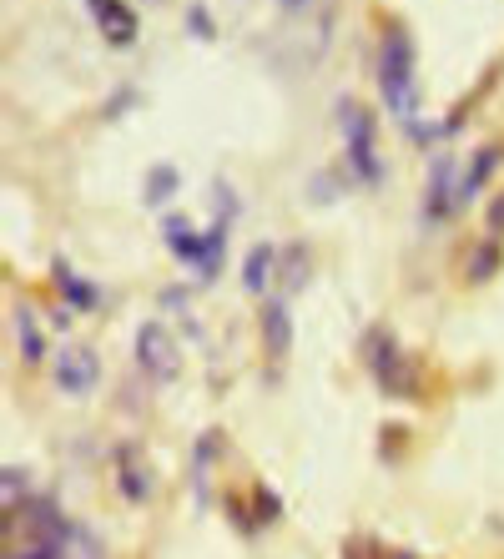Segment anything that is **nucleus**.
Here are the masks:
<instances>
[{"label": "nucleus", "instance_id": "f257e3e1", "mask_svg": "<svg viewBox=\"0 0 504 559\" xmlns=\"http://www.w3.org/2000/svg\"><path fill=\"white\" fill-rule=\"evenodd\" d=\"M378 91H384V101L404 116V126L419 121V91H414V36L394 21L384 31V41H378Z\"/></svg>", "mask_w": 504, "mask_h": 559}, {"label": "nucleus", "instance_id": "f03ea898", "mask_svg": "<svg viewBox=\"0 0 504 559\" xmlns=\"http://www.w3.org/2000/svg\"><path fill=\"white\" fill-rule=\"evenodd\" d=\"M338 131H343V142H348L353 172H358L363 182H378V177H384V167H378V152H373V116H368L353 96L338 101Z\"/></svg>", "mask_w": 504, "mask_h": 559}, {"label": "nucleus", "instance_id": "7ed1b4c3", "mask_svg": "<svg viewBox=\"0 0 504 559\" xmlns=\"http://www.w3.org/2000/svg\"><path fill=\"white\" fill-rule=\"evenodd\" d=\"M137 363H142V373L152 383H167L177 373V343H172L167 323H142V333H137Z\"/></svg>", "mask_w": 504, "mask_h": 559}, {"label": "nucleus", "instance_id": "20e7f679", "mask_svg": "<svg viewBox=\"0 0 504 559\" xmlns=\"http://www.w3.org/2000/svg\"><path fill=\"white\" fill-rule=\"evenodd\" d=\"M96 378H101V363H96V353H86V348H66V353L51 363V383H56L66 398H86V393L96 388Z\"/></svg>", "mask_w": 504, "mask_h": 559}, {"label": "nucleus", "instance_id": "39448f33", "mask_svg": "<svg viewBox=\"0 0 504 559\" xmlns=\"http://www.w3.org/2000/svg\"><path fill=\"white\" fill-rule=\"evenodd\" d=\"M86 11H91V21L106 31L111 46H132V41H137V16H132V6H121V0H86Z\"/></svg>", "mask_w": 504, "mask_h": 559}, {"label": "nucleus", "instance_id": "423d86ee", "mask_svg": "<svg viewBox=\"0 0 504 559\" xmlns=\"http://www.w3.org/2000/svg\"><path fill=\"white\" fill-rule=\"evenodd\" d=\"M273 257H278V252H273L268 242H258V247L247 252V262H242V288H247V293H263V288H268V277H273Z\"/></svg>", "mask_w": 504, "mask_h": 559}, {"label": "nucleus", "instance_id": "0eeeda50", "mask_svg": "<svg viewBox=\"0 0 504 559\" xmlns=\"http://www.w3.org/2000/svg\"><path fill=\"white\" fill-rule=\"evenodd\" d=\"M162 232H167V247H172L182 262H197V247H202V237L192 232V222H187L182 212H172V217L162 222Z\"/></svg>", "mask_w": 504, "mask_h": 559}, {"label": "nucleus", "instance_id": "6e6552de", "mask_svg": "<svg viewBox=\"0 0 504 559\" xmlns=\"http://www.w3.org/2000/svg\"><path fill=\"white\" fill-rule=\"evenodd\" d=\"M222 247H227V227L217 222L212 232H202V247H197V267H202V283L222 272Z\"/></svg>", "mask_w": 504, "mask_h": 559}, {"label": "nucleus", "instance_id": "1a4fd4ad", "mask_svg": "<svg viewBox=\"0 0 504 559\" xmlns=\"http://www.w3.org/2000/svg\"><path fill=\"white\" fill-rule=\"evenodd\" d=\"M288 313H283V303H268V313H263V343H268V358H283L288 353Z\"/></svg>", "mask_w": 504, "mask_h": 559}, {"label": "nucleus", "instance_id": "9d476101", "mask_svg": "<svg viewBox=\"0 0 504 559\" xmlns=\"http://www.w3.org/2000/svg\"><path fill=\"white\" fill-rule=\"evenodd\" d=\"M121 494L132 499V504H147L152 499V479L142 464H132V454H121Z\"/></svg>", "mask_w": 504, "mask_h": 559}, {"label": "nucleus", "instance_id": "9b49d317", "mask_svg": "<svg viewBox=\"0 0 504 559\" xmlns=\"http://www.w3.org/2000/svg\"><path fill=\"white\" fill-rule=\"evenodd\" d=\"M56 283H61V293H66L76 308H96V303H101V298H96V288H86V283H81V277H76L66 262H56Z\"/></svg>", "mask_w": 504, "mask_h": 559}, {"label": "nucleus", "instance_id": "f8f14e48", "mask_svg": "<svg viewBox=\"0 0 504 559\" xmlns=\"http://www.w3.org/2000/svg\"><path fill=\"white\" fill-rule=\"evenodd\" d=\"M16 338H21L26 363H41V358H46V343H41V328H36V318H31V313H21V318H16Z\"/></svg>", "mask_w": 504, "mask_h": 559}, {"label": "nucleus", "instance_id": "ddd939ff", "mask_svg": "<svg viewBox=\"0 0 504 559\" xmlns=\"http://www.w3.org/2000/svg\"><path fill=\"white\" fill-rule=\"evenodd\" d=\"M172 192H177V172H172V167H152V177H147V202L162 207Z\"/></svg>", "mask_w": 504, "mask_h": 559}, {"label": "nucleus", "instance_id": "4468645a", "mask_svg": "<svg viewBox=\"0 0 504 559\" xmlns=\"http://www.w3.org/2000/svg\"><path fill=\"white\" fill-rule=\"evenodd\" d=\"M11 559H66V544L41 539V544H31V549H21V554H11Z\"/></svg>", "mask_w": 504, "mask_h": 559}, {"label": "nucleus", "instance_id": "2eb2a0df", "mask_svg": "<svg viewBox=\"0 0 504 559\" xmlns=\"http://www.w3.org/2000/svg\"><path fill=\"white\" fill-rule=\"evenodd\" d=\"M187 26H192L202 41H212V36H217V21L207 16V6H192V11H187Z\"/></svg>", "mask_w": 504, "mask_h": 559}, {"label": "nucleus", "instance_id": "dca6fc26", "mask_svg": "<svg viewBox=\"0 0 504 559\" xmlns=\"http://www.w3.org/2000/svg\"><path fill=\"white\" fill-rule=\"evenodd\" d=\"M489 262H499V252H494V242H484V247H479V257L469 262V277H474V283H484V272H489Z\"/></svg>", "mask_w": 504, "mask_h": 559}, {"label": "nucleus", "instance_id": "f3484780", "mask_svg": "<svg viewBox=\"0 0 504 559\" xmlns=\"http://www.w3.org/2000/svg\"><path fill=\"white\" fill-rule=\"evenodd\" d=\"M26 494V469H6V504Z\"/></svg>", "mask_w": 504, "mask_h": 559}, {"label": "nucleus", "instance_id": "a211bd4d", "mask_svg": "<svg viewBox=\"0 0 504 559\" xmlns=\"http://www.w3.org/2000/svg\"><path fill=\"white\" fill-rule=\"evenodd\" d=\"M308 6V0H283V11H303Z\"/></svg>", "mask_w": 504, "mask_h": 559}, {"label": "nucleus", "instance_id": "6ab92c4d", "mask_svg": "<svg viewBox=\"0 0 504 559\" xmlns=\"http://www.w3.org/2000/svg\"><path fill=\"white\" fill-rule=\"evenodd\" d=\"M394 559H414V554H394Z\"/></svg>", "mask_w": 504, "mask_h": 559}]
</instances>
